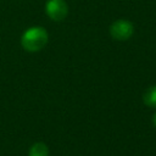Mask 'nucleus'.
I'll return each mask as SVG.
<instances>
[{
    "label": "nucleus",
    "instance_id": "obj_1",
    "mask_svg": "<svg viewBox=\"0 0 156 156\" xmlns=\"http://www.w3.org/2000/svg\"><path fill=\"white\" fill-rule=\"evenodd\" d=\"M49 40V35L43 27H30L23 32L21 37V45L28 52L40 51Z\"/></svg>",
    "mask_w": 156,
    "mask_h": 156
},
{
    "label": "nucleus",
    "instance_id": "obj_2",
    "mask_svg": "<svg viewBox=\"0 0 156 156\" xmlns=\"http://www.w3.org/2000/svg\"><path fill=\"white\" fill-rule=\"evenodd\" d=\"M134 33V26L130 21L117 20L110 26V34L117 40H127Z\"/></svg>",
    "mask_w": 156,
    "mask_h": 156
},
{
    "label": "nucleus",
    "instance_id": "obj_3",
    "mask_svg": "<svg viewBox=\"0 0 156 156\" xmlns=\"http://www.w3.org/2000/svg\"><path fill=\"white\" fill-rule=\"evenodd\" d=\"M45 12L52 21H62L68 13V6L65 0H48L45 4Z\"/></svg>",
    "mask_w": 156,
    "mask_h": 156
},
{
    "label": "nucleus",
    "instance_id": "obj_4",
    "mask_svg": "<svg viewBox=\"0 0 156 156\" xmlns=\"http://www.w3.org/2000/svg\"><path fill=\"white\" fill-rule=\"evenodd\" d=\"M143 101L149 107H156V85H152L143 94Z\"/></svg>",
    "mask_w": 156,
    "mask_h": 156
},
{
    "label": "nucleus",
    "instance_id": "obj_5",
    "mask_svg": "<svg viewBox=\"0 0 156 156\" xmlns=\"http://www.w3.org/2000/svg\"><path fill=\"white\" fill-rule=\"evenodd\" d=\"M28 156H49V149L46 144L38 141L30 146Z\"/></svg>",
    "mask_w": 156,
    "mask_h": 156
},
{
    "label": "nucleus",
    "instance_id": "obj_6",
    "mask_svg": "<svg viewBox=\"0 0 156 156\" xmlns=\"http://www.w3.org/2000/svg\"><path fill=\"white\" fill-rule=\"evenodd\" d=\"M152 123H154V126L156 127V112H155V115L152 116Z\"/></svg>",
    "mask_w": 156,
    "mask_h": 156
}]
</instances>
